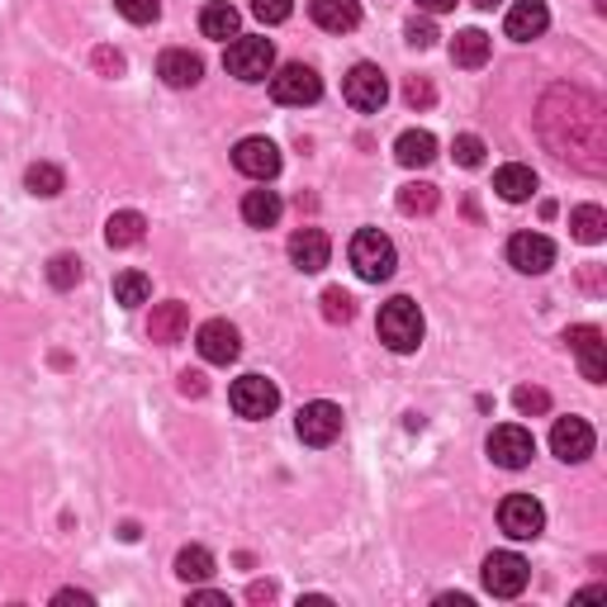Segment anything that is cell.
Instances as JSON below:
<instances>
[{
  "label": "cell",
  "mask_w": 607,
  "mask_h": 607,
  "mask_svg": "<svg viewBox=\"0 0 607 607\" xmlns=\"http://www.w3.org/2000/svg\"><path fill=\"white\" fill-rule=\"evenodd\" d=\"M512 404H518V413L537 418V413H551V394L537 389V385H522L518 394H512Z\"/></svg>",
  "instance_id": "35"
},
{
  "label": "cell",
  "mask_w": 607,
  "mask_h": 607,
  "mask_svg": "<svg viewBox=\"0 0 607 607\" xmlns=\"http://www.w3.org/2000/svg\"><path fill=\"white\" fill-rule=\"evenodd\" d=\"M186 328H190V309H186L180 299H166V304H157V309H152L147 338L162 342V346H172V342L186 338Z\"/></svg>",
  "instance_id": "19"
},
{
  "label": "cell",
  "mask_w": 607,
  "mask_h": 607,
  "mask_svg": "<svg viewBox=\"0 0 607 607\" xmlns=\"http://www.w3.org/2000/svg\"><path fill=\"white\" fill-rule=\"evenodd\" d=\"M24 186H29V195H43V200H53V195H63L67 176H63V166H53V162H34L24 172Z\"/></svg>",
  "instance_id": "28"
},
{
  "label": "cell",
  "mask_w": 607,
  "mask_h": 607,
  "mask_svg": "<svg viewBox=\"0 0 607 607\" xmlns=\"http://www.w3.org/2000/svg\"><path fill=\"white\" fill-rule=\"evenodd\" d=\"M565 346L574 356H580V371L588 385H603L607 379V342H603V328L594 323H580V328H570L565 332Z\"/></svg>",
  "instance_id": "10"
},
{
  "label": "cell",
  "mask_w": 607,
  "mask_h": 607,
  "mask_svg": "<svg viewBox=\"0 0 607 607\" xmlns=\"http://www.w3.org/2000/svg\"><path fill=\"white\" fill-rule=\"evenodd\" d=\"M379 342H385L389 352H399V356L422 346V309L408 295L389 299L385 309H379Z\"/></svg>",
  "instance_id": "1"
},
{
  "label": "cell",
  "mask_w": 607,
  "mask_h": 607,
  "mask_svg": "<svg viewBox=\"0 0 607 607\" xmlns=\"http://www.w3.org/2000/svg\"><path fill=\"white\" fill-rule=\"evenodd\" d=\"M418 5L428 14H446V10H455V0H418Z\"/></svg>",
  "instance_id": "45"
},
{
  "label": "cell",
  "mask_w": 607,
  "mask_h": 607,
  "mask_svg": "<svg viewBox=\"0 0 607 607\" xmlns=\"http://www.w3.org/2000/svg\"><path fill=\"white\" fill-rule=\"evenodd\" d=\"M489 455H494V465H504V470H522V465H531V455H537V442H531V432L518 428V422H504V428L489 432Z\"/></svg>",
  "instance_id": "13"
},
{
  "label": "cell",
  "mask_w": 607,
  "mask_h": 607,
  "mask_svg": "<svg viewBox=\"0 0 607 607\" xmlns=\"http://www.w3.org/2000/svg\"><path fill=\"white\" fill-rule=\"evenodd\" d=\"M48 280L57 285V290H71L76 280H81V262H76L71 252H63V256H53L48 262Z\"/></svg>",
  "instance_id": "33"
},
{
  "label": "cell",
  "mask_w": 607,
  "mask_h": 607,
  "mask_svg": "<svg viewBox=\"0 0 607 607\" xmlns=\"http://www.w3.org/2000/svg\"><path fill=\"white\" fill-rule=\"evenodd\" d=\"M455 162H461V166H479L484 162V139H475V133H461V139H455Z\"/></svg>",
  "instance_id": "38"
},
{
  "label": "cell",
  "mask_w": 607,
  "mask_h": 607,
  "mask_svg": "<svg viewBox=\"0 0 607 607\" xmlns=\"http://www.w3.org/2000/svg\"><path fill=\"white\" fill-rule=\"evenodd\" d=\"M594 428H588L584 418H555V428H551V451L560 455V461H588L594 455Z\"/></svg>",
  "instance_id": "15"
},
{
  "label": "cell",
  "mask_w": 607,
  "mask_h": 607,
  "mask_svg": "<svg viewBox=\"0 0 607 607\" xmlns=\"http://www.w3.org/2000/svg\"><path fill=\"white\" fill-rule=\"evenodd\" d=\"M228 404H233L238 418L262 422L280 408V389H276V379H266V375H242V379H233V389H228Z\"/></svg>",
  "instance_id": "4"
},
{
  "label": "cell",
  "mask_w": 607,
  "mask_h": 607,
  "mask_svg": "<svg viewBox=\"0 0 607 607\" xmlns=\"http://www.w3.org/2000/svg\"><path fill=\"white\" fill-rule=\"evenodd\" d=\"M309 14L328 34H352L361 24V0H309Z\"/></svg>",
  "instance_id": "20"
},
{
  "label": "cell",
  "mask_w": 607,
  "mask_h": 607,
  "mask_svg": "<svg viewBox=\"0 0 607 607\" xmlns=\"http://www.w3.org/2000/svg\"><path fill=\"white\" fill-rule=\"evenodd\" d=\"M437 200H442V195H437L432 180H408V186L399 190V209H404V214H432Z\"/></svg>",
  "instance_id": "30"
},
{
  "label": "cell",
  "mask_w": 607,
  "mask_h": 607,
  "mask_svg": "<svg viewBox=\"0 0 607 607\" xmlns=\"http://www.w3.org/2000/svg\"><path fill=\"white\" fill-rule=\"evenodd\" d=\"M494 190L504 195L508 205H522V200H531V195H537V172H531V166H522V162H508V166H498Z\"/></svg>",
  "instance_id": "22"
},
{
  "label": "cell",
  "mask_w": 607,
  "mask_h": 607,
  "mask_svg": "<svg viewBox=\"0 0 607 607\" xmlns=\"http://www.w3.org/2000/svg\"><path fill=\"white\" fill-rule=\"evenodd\" d=\"M195 346H200V356L209 361V366H233L238 352H242V338H238V328L228 323V318H209V323L195 332Z\"/></svg>",
  "instance_id": "11"
},
{
  "label": "cell",
  "mask_w": 607,
  "mask_h": 607,
  "mask_svg": "<svg viewBox=\"0 0 607 607\" xmlns=\"http://www.w3.org/2000/svg\"><path fill=\"white\" fill-rule=\"evenodd\" d=\"M223 67L228 76H238V81H266L271 71H276V48H271V38H233L223 53Z\"/></svg>",
  "instance_id": "3"
},
{
  "label": "cell",
  "mask_w": 607,
  "mask_h": 607,
  "mask_svg": "<svg viewBox=\"0 0 607 607\" xmlns=\"http://www.w3.org/2000/svg\"><path fill=\"white\" fill-rule=\"evenodd\" d=\"M527 580H531V570L518 551H494L484 560V588H489L494 598H518L527 588Z\"/></svg>",
  "instance_id": "9"
},
{
  "label": "cell",
  "mask_w": 607,
  "mask_h": 607,
  "mask_svg": "<svg viewBox=\"0 0 607 607\" xmlns=\"http://www.w3.org/2000/svg\"><path fill=\"white\" fill-rule=\"evenodd\" d=\"M190 603H209V607H228V594H219V588H195V584H190Z\"/></svg>",
  "instance_id": "42"
},
{
  "label": "cell",
  "mask_w": 607,
  "mask_h": 607,
  "mask_svg": "<svg viewBox=\"0 0 607 607\" xmlns=\"http://www.w3.org/2000/svg\"><path fill=\"white\" fill-rule=\"evenodd\" d=\"M205 389H209V379L200 371H180V394H186V399H200Z\"/></svg>",
  "instance_id": "41"
},
{
  "label": "cell",
  "mask_w": 607,
  "mask_h": 607,
  "mask_svg": "<svg viewBox=\"0 0 607 607\" xmlns=\"http://www.w3.org/2000/svg\"><path fill=\"white\" fill-rule=\"evenodd\" d=\"M96 67L104 76H124V53H119V48H96Z\"/></svg>",
  "instance_id": "40"
},
{
  "label": "cell",
  "mask_w": 607,
  "mask_h": 607,
  "mask_svg": "<svg viewBox=\"0 0 607 607\" xmlns=\"http://www.w3.org/2000/svg\"><path fill=\"white\" fill-rule=\"evenodd\" d=\"M404 38L413 43V48H432V43H437V29H432V20H408Z\"/></svg>",
  "instance_id": "39"
},
{
  "label": "cell",
  "mask_w": 607,
  "mask_h": 607,
  "mask_svg": "<svg viewBox=\"0 0 607 607\" xmlns=\"http://www.w3.org/2000/svg\"><path fill=\"white\" fill-rule=\"evenodd\" d=\"M570 228L580 242H603L607 238V214L598 205H574L570 209Z\"/></svg>",
  "instance_id": "29"
},
{
  "label": "cell",
  "mask_w": 607,
  "mask_h": 607,
  "mask_svg": "<svg viewBox=\"0 0 607 607\" xmlns=\"http://www.w3.org/2000/svg\"><path fill=\"white\" fill-rule=\"evenodd\" d=\"M143 233H147V219L139 209H119V214H110V223H104V242H110V247H139Z\"/></svg>",
  "instance_id": "24"
},
{
  "label": "cell",
  "mask_w": 607,
  "mask_h": 607,
  "mask_svg": "<svg viewBox=\"0 0 607 607\" xmlns=\"http://www.w3.org/2000/svg\"><path fill=\"white\" fill-rule=\"evenodd\" d=\"M489 53H494V43H489V34H484V29H461V34L451 38V63L465 67V71L484 67V63H489Z\"/></svg>",
  "instance_id": "21"
},
{
  "label": "cell",
  "mask_w": 607,
  "mask_h": 607,
  "mask_svg": "<svg viewBox=\"0 0 607 607\" xmlns=\"http://www.w3.org/2000/svg\"><path fill=\"white\" fill-rule=\"evenodd\" d=\"M271 96H276V104H295V110H304V104H313L318 96H323V76H318L313 67H304V63H290V67H280L276 76H271Z\"/></svg>",
  "instance_id": "7"
},
{
  "label": "cell",
  "mask_w": 607,
  "mask_h": 607,
  "mask_svg": "<svg viewBox=\"0 0 607 607\" xmlns=\"http://www.w3.org/2000/svg\"><path fill=\"white\" fill-rule=\"evenodd\" d=\"M290 10H295V0H252V14L262 24H285V20H290Z\"/></svg>",
  "instance_id": "36"
},
{
  "label": "cell",
  "mask_w": 607,
  "mask_h": 607,
  "mask_svg": "<svg viewBox=\"0 0 607 607\" xmlns=\"http://www.w3.org/2000/svg\"><path fill=\"white\" fill-rule=\"evenodd\" d=\"M114 10L124 14L129 24H152L162 14V0H114Z\"/></svg>",
  "instance_id": "34"
},
{
  "label": "cell",
  "mask_w": 607,
  "mask_h": 607,
  "mask_svg": "<svg viewBox=\"0 0 607 607\" xmlns=\"http://www.w3.org/2000/svg\"><path fill=\"white\" fill-rule=\"evenodd\" d=\"M295 432H299L304 446H332L342 437V408L328 404V399L304 404L299 418H295Z\"/></svg>",
  "instance_id": "6"
},
{
  "label": "cell",
  "mask_w": 607,
  "mask_h": 607,
  "mask_svg": "<svg viewBox=\"0 0 607 607\" xmlns=\"http://www.w3.org/2000/svg\"><path fill=\"white\" fill-rule=\"evenodd\" d=\"M53 603H63V607L67 603H81V607H90V594H81V588H63V594H57Z\"/></svg>",
  "instance_id": "44"
},
{
  "label": "cell",
  "mask_w": 607,
  "mask_h": 607,
  "mask_svg": "<svg viewBox=\"0 0 607 607\" xmlns=\"http://www.w3.org/2000/svg\"><path fill=\"white\" fill-rule=\"evenodd\" d=\"M475 5H479V10H494V5H498V0H475Z\"/></svg>",
  "instance_id": "46"
},
{
  "label": "cell",
  "mask_w": 607,
  "mask_h": 607,
  "mask_svg": "<svg viewBox=\"0 0 607 607\" xmlns=\"http://www.w3.org/2000/svg\"><path fill=\"white\" fill-rule=\"evenodd\" d=\"M346 256H352V266H356V276L361 280H389L394 276V266H399V256H394V242L379 233V228H361V233L352 238V247H346Z\"/></svg>",
  "instance_id": "2"
},
{
  "label": "cell",
  "mask_w": 607,
  "mask_h": 607,
  "mask_svg": "<svg viewBox=\"0 0 607 607\" xmlns=\"http://www.w3.org/2000/svg\"><path fill=\"white\" fill-rule=\"evenodd\" d=\"M147 295H152V280L143 276V271H124V276H114V304L139 309V304H147Z\"/></svg>",
  "instance_id": "31"
},
{
  "label": "cell",
  "mask_w": 607,
  "mask_h": 607,
  "mask_svg": "<svg viewBox=\"0 0 607 607\" xmlns=\"http://www.w3.org/2000/svg\"><path fill=\"white\" fill-rule=\"evenodd\" d=\"M242 29V14L228 5V0H209V5L200 10V34L205 38H238Z\"/></svg>",
  "instance_id": "23"
},
{
  "label": "cell",
  "mask_w": 607,
  "mask_h": 607,
  "mask_svg": "<svg viewBox=\"0 0 607 607\" xmlns=\"http://www.w3.org/2000/svg\"><path fill=\"white\" fill-rule=\"evenodd\" d=\"M176 574L186 584H209L214 580V555H209L205 545H186V551L176 555Z\"/></svg>",
  "instance_id": "27"
},
{
  "label": "cell",
  "mask_w": 607,
  "mask_h": 607,
  "mask_svg": "<svg viewBox=\"0 0 607 607\" xmlns=\"http://www.w3.org/2000/svg\"><path fill=\"white\" fill-rule=\"evenodd\" d=\"M342 96H346V104H352V110L375 114L379 104L389 100V81H385V71H379L375 63H356L352 71L342 76Z\"/></svg>",
  "instance_id": "5"
},
{
  "label": "cell",
  "mask_w": 607,
  "mask_h": 607,
  "mask_svg": "<svg viewBox=\"0 0 607 607\" xmlns=\"http://www.w3.org/2000/svg\"><path fill=\"white\" fill-rule=\"evenodd\" d=\"M394 157L404 166H428V162H437V139L428 129H408V133H399V143H394Z\"/></svg>",
  "instance_id": "26"
},
{
  "label": "cell",
  "mask_w": 607,
  "mask_h": 607,
  "mask_svg": "<svg viewBox=\"0 0 607 607\" xmlns=\"http://www.w3.org/2000/svg\"><path fill=\"white\" fill-rule=\"evenodd\" d=\"M508 262L522 271V276H545L555 266V242L545 233H518L508 242Z\"/></svg>",
  "instance_id": "14"
},
{
  "label": "cell",
  "mask_w": 607,
  "mask_h": 607,
  "mask_svg": "<svg viewBox=\"0 0 607 607\" xmlns=\"http://www.w3.org/2000/svg\"><path fill=\"white\" fill-rule=\"evenodd\" d=\"M498 527H504L512 541H537L545 531V508L531 494H508L504 504H498Z\"/></svg>",
  "instance_id": "8"
},
{
  "label": "cell",
  "mask_w": 607,
  "mask_h": 607,
  "mask_svg": "<svg viewBox=\"0 0 607 607\" xmlns=\"http://www.w3.org/2000/svg\"><path fill=\"white\" fill-rule=\"evenodd\" d=\"M404 100L413 104V110H428V104L437 100V90H432V81H428V76H408V86H404Z\"/></svg>",
  "instance_id": "37"
},
{
  "label": "cell",
  "mask_w": 607,
  "mask_h": 607,
  "mask_svg": "<svg viewBox=\"0 0 607 607\" xmlns=\"http://www.w3.org/2000/svg\"><path fill=\"white\" fill-rule=\"evenodd\" d=\"M233 166L242 176H252V180H276L280 176V147L271 143V139H242L233 147Z\"/></svg>",
  "instance_id": "12"
},
{
  "label": "cell",
  "mask_w": 607,
  "mask_h": 607,
  "mask_svg": "<svg viewBox=\"0 0 607 607\" xmlns=\"http://www.w3.org/2000/svg\"><path fill=\"white\" fill-rule=\"evenodd\" d=\"M328 256H332V242H328L323 228H299L290 238V262L304 271V276H318V271L328 266Z\"/></svg>",
  "instance_id": "16"
},
{
  "label": "cell",
  "mask_w": 607,
  "mask_h": 607,
  "mask_svg": "<svg viewBox=\"0 0 607 607\" xmlns=\"http://www.w3.org/2000/svg\"><path fill=\"white\" fill-rule=\"evenodd\" d=\"M280 195L276 190H247L242 195V219H247L252 228H276L280 223Z\"/></svg>",
  "instance_id": "25"
},
{
  "label": "cell",
  "mask_w": 607,
  "mask_h": 607,
  "mask_svg": "<svg viewBox=\"0 0 607 607\" xmlns=\"http://www.w3.org/2000/svg\"><path fill=\"white\" fill-rule=\"evenodd\" d=\"M247 598H252V603H271V598H276V584H271V580H266V584L256 580V584L247 588Z\"/></svg>",
  "instance_id": "43"
},
{
  "label": "cell",
  "mask_w": 607,
  "mask_h": 607,
  "mask_svg": "<svg viewBox=\"0 0 607 607\" xmlns=\"http://www.w3.org/2000/svg\"><path fill=\"white\" fill-rule=\"evenodd\" d=\"M352 313H356V299L352 295L338 290V285L323 290V318H328V323H352Z\"/></svg>",
  "instance_id": "32"
},
{
  "label": "cell",
  "mask_w": 607,
  "mask_h": 607,
  "mask_svg": "<svg viewBox=\"0 0 607 607\" xmlns=\"http://www.w3.org/2000/svg\"><path fill=\"white\" fill-rule=\"evenodd\" d=\"M508 38L512 43H531L541 38L545 29H551V10H545V0H518V5L508 10Z\"/></svg>",
  "instance_id": "17"
},
{
  "label": "cell",
  "mask_w": 607,
  "mask_h": 607,
  "mask_svg": "<svg viewBox=\"0 0 607 607\" xmlns=\"http://www.w3.org/2000/svg\"><path fill=\"white\" fill-rule=\"evenodd\" d=\"M157 76L166 86H176V90H186V86H200V76H205V63L195 57L190 48H166L157 57Z\"/></svg>",
  "instance_id": "18"
}]
</instances>
